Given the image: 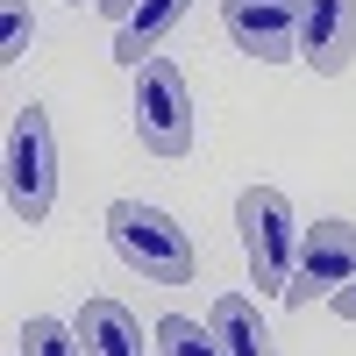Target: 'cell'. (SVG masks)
Listing matches in <instances>:
<instances>
[{"label":"cell","instance_id":"30bf717a","mask_svg":"<svg viewBox=\"0 0 356 356\" xmlns=\"http://www.w3.org/2000/svg\"><path fill=\"white\" fill-rule=\"evenodd\" d=\"M207 328L221 335V349H228V356H278L271 328L257 321V307L243 300V292H228V300H214V314H207Z\"/></svg>","mask_w":356,"mask_h":356},{"label":"cell","instance_id":"8fae6325","mask_svg":"<svg viewBox=\"0 0 356 356\" xmlns=\"http://www.w3.org/2000/svg\"><path fill=\"white\" fill-rule=\"evenodd\" d=\"M157 356H228L214 328H200L193 314H164L157 321Z\"/></svg>","mask_w":356,"mask_h":356},{"label":"cell","instance_id":"277c9868","mask_svg":"<svg viewBox=\"0 0 356 356\" xmlns=\"http://www.w3.org/2000/svg\"><path fill=\"white\" fill-rule=\"evenodd\" d=\"M136 136L150 157H186L193 150V93H186V72L171 57H150L136 72Z\"/></svg>","mask_w":356,"mask_h":356},{"label":"cell","instance_id":"9c48e42d","mask_svg":"<svg viewBox=\"0 0 356 356\" xmlns=\"http://www.w3.org/2000/svg\"><path fill=\"white\" fill-rule=\"evenodd\" d=\"M79 342H86V356H143V328L122 300H86L79 307Z\"/></svg>","mask_w":356,"mask_h":356},{"label":"cell","instance_id":"9a60e30c","mask_svg":"<svg viewBox=\"0 0 356 356\" xmlns=\"http://www.w3.org/2000/svg\"><path fill=\"white\" fill-rule=\"evenodd\" d=\"M335 314H342V321H356V278H349V285L335 292Z\"/></svg>","mask_w":356,"mask_h":356},{"label":"cell","instance_id":"6da1fadb","mask_svg":"<svg viewBox=\"0 0 356 356\" xmlns=\"http://www.w3.org/2000/svg\"><path fill=\"white\" fill-rule=\"evenodd\" d=\"M107 243H114V257H122L129 271H143L150 285H193V271H200L193 235L178 228L171 214L143 207V200H114L107 207Z\"/></svg>","mask_w":356,"mask_h":356},{"label":"cell","instance_id":"3957f363","mask_svg":"<svg viewBox=\"0 0 356 356\" xmlns=\"http://www.w3.org/2000/svg\"><path fill=\"white\" fill-rule=\"evenodd\" d=\"M235 228H243V257L257 292H285L292 257H300V221H292V200L278 186H250L235 200Z\"/></svg>","mask_w":356,"mask_h":356},{"label":"cell","instance_id":"8992f818","mask_svg":"<svg viewBox=\"0 0 356 356\" xmlns=\"http://www.w3.org/2000/svg\"><path fill=\"white\" fill-rule=\"evenodd\" d=\"M221 29L257 65H292L300 57V0H221Z\"/></svg>","mask_w":356,"mask_h":356},{"label":"cell","instance_id":"2e32d148","mask_svg":"<svg viewBox=\"0 0 356 356\" xmlns=\"http://www.w3.org/2000/svg\"><path fill=\"white\" fill-rule=\"evenodd\" d=\"M72 8H86V0H72ZM93 8H100V0H93Z\"/></svg>","mask_w":356,"mask_h":356},{"label":"cell","instance_id":"ba28073f","mask_svg":"<svg viewBox=\"0 0 356 356\" xmlns=\"http://www.w3.org/2000/svg\"><path fill=\"white\" fill-rule=\"evenodd\" d=\"M186 8L193 0H136V15L114 29V65H129V72H143L157 57V43L171 36L178 22H186Z\"/></svg>","mask_w":356,"mask_h":356},{"label":"cell","instance_id":"5b68a950","mask_svg":"<svg viewBox=\"0 0 356 356\" xmlns=\"http://www.w3.org/2000/svg\"><path fill=\"white\" fill-rule=\"evenodd\" d=\"M349 278H356V221H314L300 235V257H292V278L278 300L307 314L314 300H335Z\"/></svg>","mask_w":356,"mask_h":356},{"label":"cell","instance_id":"5bb4252c","mask_svg":"<svg viewBox=\"0 0 356 356\" xmlns=\"http://www.w3.org/2000/svg\"><path fill=\"white\" fill-rule=\"evenodd\" d=\"M100 15H107V22H114V29H122V22H129V15H136V0H100Z\"/></svg>","mask_w":356,"mask_h":356},{"label":"cell","instance_id":"7c38bea8","mask_svg":"<svg viewBox=\"0 0 356 356\" xmlns=\"http://www.w3.org/2000/svg\"><path fill=\"white\" fill-rule=\"evenodd\" d=\"M22 342H29V356H86V342H79V328H65V321H50V314H36L22 328Z\"/></svg>","mask_w":356,"mask_h":356},{"label":"cell","instance_id":"7a4b0ae2","mask_svg":"<svg viewBox=\"0 0 356 356\" xmlns=\"http://www.w3.org/2000/svg\"><path fill=\"white\" fill-rule=\"evenodd\" d=\"M8 214L22 228H36L50 221V207H57V136H50V107L43 100H29L8 114Z\"/></svg>","mask_w":356,"mask_h":356},{"label":"cell","instance_id":"52a82bcc","mask_svg":"<svg viewBox=\"0 0 356 356\" xmlns=\"http://www.w3.org/2000/svg\"><path fill=\"white\" fill-rule=\"evenodd\" d=\"M356 57V0H300V65L342 79Z\"/></svg>","mask_w":356,"mask_h":356},{"label":"cell","instance_id":"4fadbf2b","mask_svg":"<svg viewBox=\"0 0 356 356\" xmlns=\"http://www.w3.org/2000/svg\"><path fill=\"white\" fill-rule=\"evenodd\" d=\"M0 15H8V36H0V65H15V57L29 50V36H36V29H29V0H0Z\"/></svg>","mask_w":356,"mask_h":356}]
</instances>
